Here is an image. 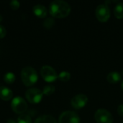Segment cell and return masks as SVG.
Returning a JSON list of instances; mask_svg holds the SVG:
<instances>
[{"label": "cell", "mask_w": 123, "mask_h": 123, "mask_svg": "<svg viewBox=\"0 0 123 123\" xmlns=\"http://www.w3.org/2000/svg\"></svg>", "instance_id": "obj_27"}, {"label": "cell", "mask_w": 123, "mask_h": 123, "mask_svg": "<svg viewBox=\"0 0 123 123\" xmlns=\"http://www.w3.org/2000/svg\"><path fill=\"white\" fill-rule=\"evenodd\" d=\"M95 120L97 123H112V115L105 109H99L94 115Z\"/></svg>", "instance_id": "obj_7"}, {"label": "cell", "mask_w": 123, "mask_h": 123, "mask_svg": "<svg viewBox=\"0 0 123 123\" xmlns=\"http://www.w3.org/2000/svg\"><path fill=\"white\" fill-rule=\"evenodd\" d=\"M33 13L40 18H44L47 16L48 10L46 7L43 4H36L32 8Z\"/></svg>", "instance_id": "obj_10"}, {"label": "cell", "mask_w": 123, "mask_h": 123, "mask_svg": "<svg viewBox=\"0 0 123 123\" xmlns=\"http://www.w3.org/2000/svg\"><path fill=\"white\" fill-rule=\"evenodd\" d=\"M15 79H16L15 75L12 72H8L5 74L4 76V81L8 84H13L15 81Z\"/></svg>", "instance_id": "obj_15"}, {"label": "cell", "mask_w": 123, "mask_h": 123, "mask_svg": "<svg viewBox=\"0 0 123 123\" xmlns=\"http://www.w3.org/2000/svg\"><path fill=\"white\" fill-rule=\"evenodd\" d=\"M55 23V20L53 17H48L45 19V20L43 22V26L47 29H50Z\"/></svg>", "instance_id": "obj_19"}, {"label": "cell", "mask_w": 123, "mask_h": 123, "mask_svg": "<svg viewBox=\"0 0 123 123\" xmlns=\"http://www.w3.org/2000/svg\"><path fill=\"white\" fill-rule=\"evenodd\" d=\"M61 81H68L71 79V74L67 71H62L58 76Z\"/></svg>", "instance_id": "obj_18"}, {"label": "cell", "mask_w": 123, "mask_h": 123, "mask_svg": "<svg viewBox=\"0 0 123 123\" xmlns=\"http://www.w3.org/2000/svg\"><path fill=\"white\" fill-rule=\"evenodd\" d=\"M6 34V30L5 27L0 25V38L4 37Z\"/></svg>", "instance_id": "obj_21"}, {"label": "cell", "mask_w": 123, "mask_h": 123, "mask_svg": "<svg viewBox=\"0 0 123 123\" xmlns=\"http://www.w3.org/2000/svg\"></svg>", "instance_id": "obj_26"}, {"label": "cell", "mask_w": 123, "mask_h": 123, "mask_svg": "<svg viewBox=\"0 0 123 123\" xmlns=\"http://www.w3.org/2000/svg\"><path fill=\"white\" fill-rule=\"evenodd\" d=\"M88 102V97L85 94H78L71 99V106L76 110L83 108Z\"/></svg>", "instance_id": "obj_9"}, {"label": "cell", "mask_w": 123, "mask_h": 123, "mask_svg": "<svg viewBox=\"0 0 123 123\" xmlns=\"http://www.w3.org/2000/svg\"><path fill=\"white\" fill-rule=\"evenodd\" d=\"M13 97V92L12 91L4 86H0V99L4 101H9Z\"/></svg>", "instance_id": "obj_11"}, {"label": "cell", "mask_w": 123, "mask_h": 123, "mask_svg": "<svg viewBox=\"0 0 123 123\" xmlns=\"http://www.w3.org/2000/svg\"><path fill=\"white\" fill-rule=\"evenodd\" d=\"M117 113L121 117H123V105H120L117 108Z\"/></svg>", "instance_id": "obj_22"}, {"label": "cell", "mask_w": 123, "mask_h": 123, "mask_svg": "<svg viewBox=\"0 0 123 123\" xmlns=\"http://www.w3.org/2000/svg\"><path fill=\"white\" fill-rule=\"evenodd\" d=\"M6 123H17L14 120H12V119H9V120H7V122Z\"/></svg>", "instance_id": "obj_23"}, {"label": "cell", "mask_w": 123, "mask_h": 123, "mask_svg": "<svg viewBox=\"0 0 123 123\" xmlns=\"http://www.w3.org/2000/svg\"><path fill=\"white\" fill-rule=\"evenodd\" d=\"M59 123H79L80 118L79 115L72 111H66L63 112L58 119Z\"/></svg>", "instance_id": "obj_8"}, {"label": "cell", "mask_w": 123, "mask_h": 123, "mask_svg": "<svg viewBox=\"0 0 123 123\" xmlns=\"http://www.w3.org/2000/svg\"><path fill=\"white\" fill-rule=\"evenodd\" d=\"M2 19H3V17H2V16H1V15L0 14V22H1V21H2Z\"/></svg>", "instance_id": "obj_24"}, {"label": "cell", "mask_w": 123, "mask_h": 123, "mask_svg": "<svg viewBox=\"0 0 123 123\" xmlns=\"http://www.w3.org/2000/svg\"><path fill=\"white\" fill-rule=\"evenodd\" d=\"M11 107L17 114L22 115L27 110V104L26 101L21 97H16L12 100Z\"/></svg>", "instance_id": "obj_3"}, {"label": "cell", "mask_w": 123, "mask_h": 123, "mask_svg": "<svg viewBox=\"0 0 123 123\" xmlns=\"http://www.w3.org/2000/svg\"><path fill=\"white\" fill-rule=\"evenodd\" d=\"M40 75L47 82H53L58 76L55 69L50 66H43L40 69Z\"/></svg>", "instance_id": "obj_5"}, {"label": "cell", "mask_w": 123, "mask_h": 123, "mask_svg": "<svg viewBox=\"0 0 123 123\" xmlns=\"http://www.w3.org/2000/svg\"><path fill=\"white\" fill-rule=\"evenodd\" d=\"M121 86H122V89H123V81H122V84H121Z\"/></svg>", "instance_id": "obj_25"}, {"label": "cell", "mask_w": 123, "mask_h": 123, "mask_svg": "<svg viewBox=\"0 0 123 123\" xmlns=\"http://www.w3.org/2000/svg\"><path fill=\"white\" fill-rule=\"evenodd\" d=\"M25 97L30 103L37 104L42 100L43 97V92L39 89L31 88L26 91Z\"/></svg>", "instance_id": "obj_4"}, {"label": "cell", "mask_w": 123, "mask_h": 123, "mask_svg": "<svg viewBox=\"0 0 123 123\" xmlns=\"http://www.w3.org/2000/svg\"><path fill=\"white\" fill-rule=\"evenodd\" d=\"M19 2L17 0H12L9 2V6L12 9H17L19 7Z\"/></svg>", "instance_id": "obj_20"}, {"label": "cell", "mask_w": 123, "mask_h": 123, "mask_svg": "<svg viewBox=\"0 0 123 123\" xmlns=\"http://www.w3.org/2000/svg\"><path fill=\"white\" fill-rule=\"evenodd\" d=\"M17 123H32L31 117L27 114H22L17 118Z\"/></svg>", "instance_id": "obj_16"}, {"label": "cell", "mask_w": 123, "mask_h": 123, "mask_svg": "<svg viewBox=\"0 0 123 123\" xmlns=\"http://www.w3.org/2000/svg\"><path fill=\"white\" fill-rule=\"evenodd\" d=\"M35 123H57L55 119L49 115H41L39 117H37Z\"/></svg>", "instance_id": "obj_12"}, {"label": "cell", "mask_w": 123, "mask_h": 123, "mask_svg": "<svg viewBox=\"0 0 123 123\" xmlns=\"http://www.w3.org/2000/svg\"><path fill=\"white\" fill-rule=\"evenodd\" d=\"M49 12L52 17L56 18L66 17L71 12L70 5L62 0H55L51 2Z\"/></svg>", "instance_id": "obj_1"}, {"label": "cell", "mask_w": 123, "mask_h": 123, "mask_svg": "<svg viewBox=\"0 0 123 123\" xmlns=\"http://www.w3.org/2000/svg\"><path fill=\"white\" fill-rule=\"evenodd\" d=\"M115 16L117 19L123 18V3H118L114 10Z\"/></svg>", "instance_id": "obj_14"}, {"label": "cell", "mask_w": 123, "mask_h": 123, "mask_svg": "<svg viewBox=\"0 0 123 123\" xmlns=\"http://www.w3.org/2000/svg\"><path fill=\"white\" fill-rule=\"evenodd\" d=\"M55 89L54 86H53V85H47L43 88V94L49 96V95L53 94L55 92Z\"/></svg>", "instance_id": "obj_17"}, {"label": "cell", "mask_w": 123, "mask_h": 123, "mask_svg": "<svg viewBox=\"0 0 123 123\" xmlns=\"http://www.w3.org/2000/svg\"><path fill=\"white\" fill-rule=\"evenodd\" d=\"M95 14L99 22H105L110 17V9L107 4H100L97 7Z\"/></svg>", "instance_id": "obj_6"}, {"label": "cell", "mask_w": 123, "mask_h": 123, "mask_svg": "<svg viewBox=\"0 0 123 123\" xmlns=\"http://www.w3.org/2000/svg\"><path fill=\"white\" fill-rule=\"evenodd\" d=\"M21 79L26 86H32L37 81L38 75L35 68L26 66L21 71Z\"/></svg>", "instance_id": "obj_2"}, {"label": "cell", "mask_w": 123, "mask_h": 123, "mask_svg": "<svg viewBox=\"0 0 123 123\" xmlns=\"http://www.w3.org/2000/svg\"><path fill=\"white\" fill-rule=\"evenodd\" d=\"M121 79H122L121 74L120 73L115 72V71L110 73L107 76V79L108 82L110 84H116L119 82L121 80Z\"/></svg>", "instance_id": "obj_13"}]
</instances>
